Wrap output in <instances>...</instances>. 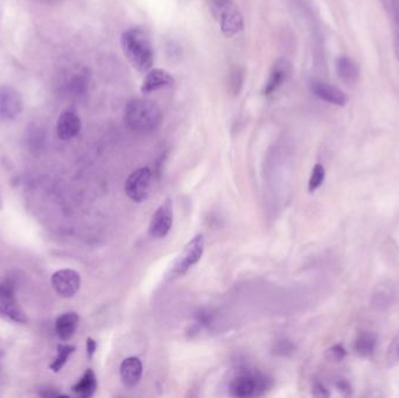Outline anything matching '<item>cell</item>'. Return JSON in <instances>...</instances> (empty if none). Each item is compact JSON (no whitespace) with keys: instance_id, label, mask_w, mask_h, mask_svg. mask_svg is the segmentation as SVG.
Instances as JSON below:
<instances>
[{"instance_id":"cell-16","label":"cell","mask_w":399,"mask_h":398,"mask_svg":"<svg viewBox=\"0 0 399 398\" xmlns=\"http://www.w3.org/2000/svg\"><path fill=\"white\" fill-rule=\"evenodd\" d=\"M291 73V64L286 60H279L277 64H274L272 71H271L269 79L264 87V95H271L272 92L277 90L282 82L289 77Z\"/></svg>"},{"instance_id":"cell-26","label":"cell","mask_w":399,"mask_h":398,"mask_svg":"<svg viewBox=\"0 0 399 398\" xmlns=\"http://www.w3.org/2000/svg\"><path fill=\"white\" fill-rule=\"evenodd\" d=\"M243 79H244V73L241 69H236L232 71L230 75V87L234 94H239L242 88Z\"/></svg>"},{"instance_id":"cell-23","label":"cell","mask_w":399,"mask_h":398,"mask_svg":"<svg viewBox=\"0 0 399 398\" xmlns=\"http://www.w3.org/2000/svg\"><path fill=\"white\" fill-rule=\"evenodd\" d=\"M326 171L324 166L321 164H317L314 166L311 177L309 182V190L311 193H313L315 190L322 185V182L325 180Z\"/></svg>"},{"instance_id":"cell-19","label":"cell","mask_w":399,"mask_h":398,"mask_svg":"<svg viewBox=\"0 0 399 398\" xmlns=\"http://www.w3.org/2000/svg\"><path fill=\"white\" fill-rule=\"evenodd\" d=\"M377 336L372 332H362L357 335L354 343V351L360 358L368 359L375 354Z\"/></svg>"},{"instance_id":"cell-22","label":"cell","mask_w":399,"mask_h":398,"mask_svg":"<svg viewBox=\"0 0 399 398\" xmlns=\"http://www.w3.org/2000/svg\"><path fill=\"white\" fill-rule=\"evenodd\" d=\"M75 351H76V348L74 346L60 345L59 347H58V355H56V358L51 364V371H54V373H59Z\"/></svg>"},{"instance_id":"cell-9","label":"cell","mask_w":399,"mask_h":398,"mask_svg":"<svg viewBox=\"0 0 399 398\" xmlns=\"http://www.w3.org/2000/svg\"><path fill=\"white\" fill-rule=\"evenodd\" d=\"M173 225V203L171 199L162 202L149 223V233L154 238H162L169 233Z\"/></svg>"},{"instance_id":"cell-27","label":"cell","mask_w":399,"mask_h":398,"mask_svg":"<svg viewBox=\"0 0 399 398\" xmlns=\"http://www.w3.org/2000/svg\"><path fill=\"white\" fill-rule=\"evenodd\" d=\"M346 355H347V353H346L345 348L340 346V345L332 346L327 351V356H328L329 359L332 360V361H341L343 358H346Z\"/></svg>"},{"instance_id":"cell-30","label":"cell","mask_w":399,"mask_h":398,"mask_svg":"<svg viewBox=\"0 0 399 398\" xmlns=\"http://www.w3.org/2000/svg\"><path fill=\"white\" fill-rule=\"evenodd\" d=\"M96 348H97V343H95L94 339L88 338V340H86V351H88V358L89 359H93Z\"/></svg>"},{"instance_id":"cell-7","label":"cell","mask_w":399,"mask_h":398,"mask_svg":"<svg viewBox=\"0 0 399 398\" xmlns=\"http://www.w3.org/2000/svg\"><path fill=\"white\" fill-rule=\"evenodd\" d=\"M51 285L58 295L63 298H71L80 290L81 276L79 272L71 269L60 270L51 277Z\"/></svg>"},{"instance_id":"cell-31","label":"cell","mask_w":399,"mask_h":398,"mask_svg":"<svg viewBox=\"0 0 399 398\" xmlns=\"http://www.w3.org/2000/svg\"><path fill=\"white\" fill-rule=\"evenodd\" d=\"M41 3H46V4H51V3H55V1H58V0H39Z\"/></svg>"},{"instance_id":"cell-18","label":"cell","mask_w":399,"mask_h":398,"mask_svg":"<svg viewBox=\"0 0 399 398\" xmlns=\"http://www.w3.org/2000/svg\"><path fill=\"white\" fill-rule=\"evenodd\" d=\"M80 318L77 313L68 312L63 313L55 321V332L62 341L71 339L79 326Z\"/></svg>"},{"instance_id":"cell-4","label":"cell","mask_w":399,"mask_h":398,"mask_svg":"<svg viewBox=\"0 0 399 398\" xmlns=\"http://www.w3.org/2000/svg\"><path fill=\"white\" fill-rule=\"evenodd\" d=\"M0 312L16 323H27V316L16 300V288L10 280L0 282Z\"/></svg>"},{"instance_id":"cell-1","label":"cell","mask_w":399,"mask_h":398,"mask_svg":"<svg viewBox=\"0 0 399 398\" xmlns=\"http://www.w3.org/2000/svg\"><path fill=\"white\" fill-rule=\"evenodd\" d=\"M121 47L133 68L141 73L151 69L154 54L151 40L144 29L130 28L123 33Z\"/></svg>"},{"instance_id":"cell-11","label":"cell","mask_w":399,"mask_h":398,"mask_svg":"<svg viewBox=\"0 0 399 398\" xmlns=\"http://www.w3.org/2000/svg\"><path fill=\"white\" fill-rule=\"evenodd\" d=\"M262 386V380L250 374L239 375L230 383V394L234 397H250Z\"/></svg>"},{"instance_id":"cell-24","label":"cell","mask_w":399,"mask_h":398,"mask_svg":"<svg viewBox=\"0 0 399 398\" xmlns=\"http://www.w3.org/2000/svg\"><path fill=\"white\" fill-rule=\"evenodd\" d=\"M390 19L392 20V26H394V45H395L396 59L399 62V8H396L391 13H389Z\"/></svg>"},{"instance_id":"cell-17","label":"cell","mask_w":399,"mask_h":398,"mask_svg":"<svg viewBox=\"0 0 399 398\" xmlns=\"http://www.w3.org/2000/svg\"><path fill=\"white\" fill-rule=\"evenodd\" d=\"M335 68H337V76L342 82L346 84L356 83L360 76V68L354 60L348 56H340L337 59Z\"/></svg>"},{"instance_id":"cell-12","label":"cell","mask_w":399,"mask_h":398,"mask_svg":"<svg viewBox=\"0 0 399 398\" xmlns=\"http://www.w3.org/2000/svg\"><path fill=\"white\" fill-rule=\"evenodd\" d=\"M397 297H398V291L396 285L390 280L383 282L376 286L375 291L372 293V308L380 311L387 310L395 303Z\"/></svg>"},{"instance_id":"cell-8","label":"cell","mask_w":399,"mask_h":398,"mask_svg":"<svg viewBox=\"0 0 399 398\" xmlns=\"http://www.w3.org/2000/svg\"><path fill=\"white\" fill-rule=\"evenodd\" d=\"M23 110V99L19 91L10 86L0 87V119L13 121Z\"/></svg>"},{"instance_id":"cell-15","label":"cell","mask_w":399,"mask_h":398,"mask_svg":"<svg viewBox=\"0 0 399 398\" xmlns=\"http://www.w3.org/2000/svg\"><path fill=\"white\" fill-rule=\"evenodd\" d=\"M119 373L121 382L124 383V386L129 388L137 386L143 375V364L141 360L134 356L124 360L119 368Z\"/></svg>"},{"instance_id":"cell-14","label":"cell","mask_w":399,"mask_h":398,"mask_svg":"<svg viewBox=\"0 0 399 398\" xmlns=\"http://www.w3.org/2000/svg\"><path fill=\"white\" fill-rule=\"evenodd\" d=\"M174 82L176 81L173 79V76L167 71L162 69H153L144 79L141 86V92L149 94L159 89L172 87Z\"/></svg>"},{"instance_id":"cell-5","label":"cell","mask_w":399,"mask_h":398,"mask_svg":"<svg viewBox=\"0 0 399 398\" xmlns=\"http://www.w3.org/2000/svg\"><path fill=\"white\" fill-rule=\"evenodd\" d=\"M152 187V172L147 167L134 171L125 182V193L134 202L145 201Z\"/></svg>"},{"instance_id":"cell-28","label":"cell","mask_w":399,"mask_h":398,"mask_svg":"<svg viewBox=\"0 0 399 398\" xmlns=\"http://www.w3.org/2000/svg\"><path fill=\"white\" fill-rule=\"evenodd\" d=\"M335 386H337V390L340 391L341 394L345 395V396H349V395L352 394V386L345 379L337 380V382H335Z\"/></svg>"},{"instance_id":"cell-25","label":"cell","mask_w":399,"mask_h":398,"mask_svg":"<svg viewBox=\"0 0 399 398\" xmlns=\"http://www.w3.org/2000/svg\"><path fill=\"white\" fill-rule=\"evenodd\" d=\"M387 366H395L399 363V336L391 343L387 354Z\"/></svg>"},{"instance_id":"cell-10","label":"cell","mask_w":399,"mask_h":398,"mask_svg":"<svg viewBox=\"0 0 399 398\" xmlns=\"http://www.w3.org/2000/svg\"><path fill=\"white\" fill-rule=\"evenodd\" d=\"M311 89L317 97L334 105L345 107L348 102V97L343 91L324 81H313L311 83Z\"/></svg>"},{"instance_id":"cell-13","label":"cell","mask_w":399,"mask_h":398,"mask_svg":"<svg viewBox=\"0 0 399 398\" xmlns=\"http://www.w3.org/2000/svg\"><path fill=\"white\" fill-rule=\"evenodd\" d=\"M81 130V119L73 111H64L58 121L56 132L60 139L71 140L76 137Z\"/></svg>"},{"instance_id":"cell-3","label":"cell","mask_w":399,"mask_h":398,"mask_svg":"<svg viewBox=\"0 0 399 398\" xmlns=\"http://www.w3.org/2000/svg\"><path fill=\"white\" fill-rule=\"evenodd\" d=\"M210 12L219 21L221 31L227 38L239 34L244 27L243 16L231 0H208Z\"/></svg>"},{"instance_id":"cell-32","label":"cell","mask_w":399,"mask_h":398,"mask_svg":"<svg viewBox=\"0 0 399 398\" xmlns=\"http://www.w3.org/2000/svg\"><path fill=\"white\" fill-rule=\"evenodd\" d=\"M380 3H382V5H383V6H385V5L389 4V3H390V1H391V0H380Z\"/></svg>"},{"instance_id":"cell-20","label":"cell","mask_w":399,"mask_h":398,"mask_svg":"<svg viewBox=\"0 0 399 398\" xmlns=\"http://www.w3.org/2000/svg\"><path fill=\"white\" fill-rule=\"evenodd\" d=\"M96 389H97V380H96V375L91 369H88L79 382L73 386L75 394L82 398L91 397Z\"/></svg>"},{"instance_id":"cell-21","label":"cell","mask_w":399,"mask_h":398,"mask_svg":"<svg viewBox=\"0 0 399 398\" xmlns=\"http://www.w3.org/2000/svg\"><path fill=\"white\" fill-rule=\"evenodd\" d=\"M89 87V74L88 71H82L71 76L66 83V90L71 96H82L86 94Z\"/></svg>"},{"instance_id":"cell-29","label":"cell","mask_w":399,"mask_h":398,"mask_svg":"<svg viewBox=\"0 0 399 398\" xmlns=\"http://www.w3.org/2000/svg\"><path fill=\"white\" fill-rule=\"evenodd\" d=\"M313 393L315 396H320V397H328L329 393L326 386L320 382L314 383Z\"/></svg>"},{"instance_id":"cell-2","label":"cell","mask_w":399,"mask_h":398,"mask_svg":"<svg viewBox=\"0 0 399 398\" xmlns=\"http://www.w3.org/2000/svg\"><path fill=\"white\" fill-rule=\"evenodd\" d=\"M162 121V112L156 103L149 99H132L125 108V122L137 132H151L158 129Z\"/></svg>"},{"instance_id":"cell-6","label":"cell","mask_w":399,"mask_h":398,"mask_svg":"<svg viewBox=\"0 0 399 398\" xmlns=\"http://www.w3.org/2000/svg\"><path fill=\"white\" fill-rule=\"evenodd\" d=\"M204 251V235H196L193 240L188 242L180 256L178 257L173 266V273H176L178 276L184 275L193 265H195L201 260Z\"/></svg>"}]
</instances>
